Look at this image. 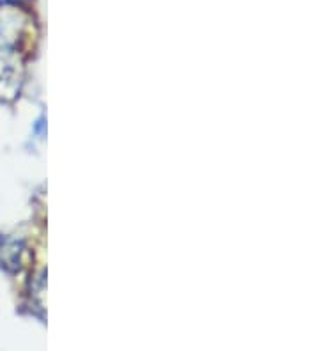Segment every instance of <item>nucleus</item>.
Masks as SVG:
<instances>
[{
  "mask_svg": "<svg viewBox=\"0 0 319 351\" xmlns=\"http://www.w3.org/2000/svg\"><path fill=\"white\" fill-rule=\"evenodd\" d=\"M20 0H0V4H16Z\"/></svg>",
  "mask_w": 319,
  "mask_h": 351,
  "instance_id": "1",
  "label": "nucleus"
}]
</instances>
